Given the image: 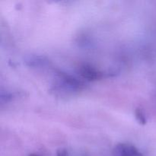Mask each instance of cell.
Instances as JSON below:
<instances>
[{"instance_id":"6da1fadb","label":"cell","mask_w":156,"mask_h":156,"mask_svg":"<svg viewBox=\"0 0 156 156\" xmlns=\"http://www.w3.org/2000/svg\"><path fill=\"white\" fill-rule=\"evenodd\" d=\"M113 156H143L134 146L127 143H120L115 146Z\"/></svg>"},{"instance_id":"7a4b0ae2","label":"cell","mask_w":156,"mask_h":156,"mask_svg":"<svg viewBox=\"0 0 156 156\" xmlns=\"http://www.w3.org/2000/svg\"><path fill=\"white\" fill-rule=\"evenodd\" d=\"M79 73L84 79H86L88 81L98 80L103 76V73L88 64H83L81 66L79 67Z\"/></svg>"},{"instance_id":"3957f363","label":"cell","mask_w":156,"mask_h":156,"mask_svg":"<svg viewBox=\"0 0 156 156\" xmlns=\"http://www.w3.org/2000/svg\"><path fill=\"white\" fill-rule=\"evenodd\" d=\"M60 78L64 85L69 89H81L84 86V84L81 81L72 76L67 74H60Z\"/></svg>"},{"instance_id":"277c9868","label":"cell","mask_w":156,"mask_h":156,"mask_svg":"<svg viewBox=\"0 0 156 156\" xmlns=\"http://www.w3.org/2000/svg\"><path fill=\"white\" fill-rule=\"evenodd\" d=\"M44 58L42 56H29L26 59L25 62L30 66H40L41 64H44L46 61L44 60Z\"/></svg>"},{"instance_id":"5b68a950","label":"cell","mask_w":156,"mask_h":156,"mask_svg":"<svg viewBox=\"0 0 156 156\" xmlns=\"http://www.w3.org/2000/svg\"><path fill=\"white\" fill-rule=\"evenodd\" d=\"M135 115L137 121H138L140 124H146V122H147V120H146V117L144 112H143V111L141 108H136V109Z\"/></svg>"},{"instance_id":"8992f818","label":"cell","mask_w":156,"mask_h":156,"mask_svg":"<svg viewBox=\"0 0 156 156\" xmlns=\"http://www.w3.org/2000/svg\"><path fill=\"white\" fill-rule=\"evenodd\" d=\"M56 156H69V154L66 149H59L56 151Z\"/></svg>"},{"instance_id":"52a82bcc","label":"cell","mask_w":156,"mask_h":156,"mask_svg":"<svg viewBox=\"0 0 156 156\" xmlns=\"http://www.w3.org/2000/svg\"><path fill=\"white\" fill-rule=\"evenodd\" d=\"M29 156H37V155H29Z\"/></svg>"}]
</instances>
